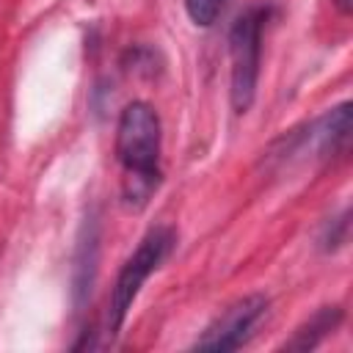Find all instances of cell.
<instances>
[{
	"label": "cell",
	"instance_id": "9c48e42d",
	"mask_svg": "<svg viewBox=\"0 0 353 353\" xmlns=\"http://www.w3.org/2000/svg\"><path fill=\"white\" fill-rule=\"evenodd\" d=\"M221 6H223V0H185V11H188L190 22L199 28H210L218 19Z\"/></svg>",
	"mask_w": 353,
	"mask_h": 353
},
{
	"label": "cell",
	"instance_id": "277c9868",
	"mask_svg": "<svg viewBox=\"0 0 353 353\" xmlns=\"http://www.w3.org/2000/svg\"><path fill=\"white\" fill-rule=\"evenodd\" d=\"M350 141V102H339L320 113L314 121L284 132L273 146L268 149L270 160L279 165H290L298 160H325L339 152H345Z\"/></svg>",
	"mask_w": 353,
	"mask_h": 353
},
{
	"label": "cell",
	"instance_id": "7a4b0ae2",
	"mask_svg": "<svg viewBox=\"0 0 353 353\" xmlns=\"http://www.w3.org/2000/svg\"><path fill=\"white\" fill-rule=\"evenodd\" d=\"M174 243H176L174 229H168V226H154V229L138 243V248L127 256V262L121 265V270H119V276H116V284H113V290H110L108 317H105V334H108L110 339L121 331V325H124V320H127V314H130V309H132V303H135V298H138L143 281L165 262V256L171 254Z\"/></svg>",
	"mask_w": 353,
	"mask_h": 353
},
{
	"label": "cell",
	"instance_id": "ba28073f",
	"mask_svg": "<svg viewBox=\"0 0 353 353\" xmlns=\"http://www.w3.org/2000/svg\"><path fill=\"white\" fill-rule=\"evenodd\" d=\"M347 229H350V212L342 210L336 218H331L323 232H320V248L323 251H336L347 243Z\"/></svg>",
	"mask_w": 353,
	"mask_h": 353
},
{
	"label": "cell",
	"instance_id": "3957f363",
	"mask_svg": "<svg viewBox=\"0 0 353 353\" xmlns=\"http://www.w3.org/2000/svg\"><path fill=\"white\" fill-rule=\"evenodd\" d=\"M265 19H268V8L251 6L232 22V30H229V61H232L229 102L234 113H248V108L256 99Z\"/></svg>",
	"mask_w": 353,
	"mask_h": 353
},
{
	"label": "cell",
	"instance_id": "52a82bcc",
	"mask_svg": "<svg viewBox=\"0 0 353 353\" xmlns=\"http://www.w3.org/2000/svg\"><path fill=\"white\" fill-rule=\"evenodd\" d=\"M342 317H345V312H342L339 303L320 306L306 323H301V325L295 328V334H292L281 347H284V350H312V347H317L328 334L336 331V325L342 323Z\"/></svg>",
	"mask_w": 353,
	"mask_h": 353
},
{
	"label": "cell",
	"instance_id": "6da1fadb",
	"mask_svg": "<svg viewBox=\"0 0 353 353\" xmlns=\"http://www.w3.org/2000/svg\"><path fill=\"white\" fill-rule=\"evenodd\" d=\"M163 127L149 102H130L116 121V157L121 163V199L130 210H143L160 185Z\"/></svg>",
	"mask_w": 353,
	"mask_h": 353
},
{
	"label": "cell",
	"instance_id": "8992f818",
	"mask_svg": "<svg viewBox=\"0 0 353 353\" xmlns=\"http://www.w3.org/2000/svg\"><path fill=\"white\" fill-rule=\"evenodd\" d=\"M97 262H99V223H97V215H88L83 221V229L77 237L74 270H72V298H74L77 309L88 301V295L94 290Z\"/></svg>",
	"mask_w": 353,
	"mask_h": 353
},
{
	"label": "cell",
	"instance_id": "30bf717a",
	"mask_svg": "<svg viewBox=\"0 0 353 353\" xmlns=\"http://www.w3.org/2000/svg\"><path fill=\"white\" fill-rule=\"evenodd\" d=\"M334 6H336V11H339V14H345V17H347V14H350V8H353V0H334Z\"/></svg>",
	"mask_w": 353,
	"mask_h": 353
},
{
	"label": "cell",
	"instance_id": "5b68a950",
	"mask_svg": "<svg viewBox=\"0 0 353 353\" xmlns=\"http://www.w3.org/2000/svg\"><path fill=\"white\" fill-rule=\"evenodd\" d=\"M268 312V298L254 292V295H243L234 303H229L204 331L201 336L193 342V350H237L248 342V336L254 334L256 323L265 317Z\"/></svg>",
	"mask_w": 353,
	"mask_h": 353
}]
</instances>
